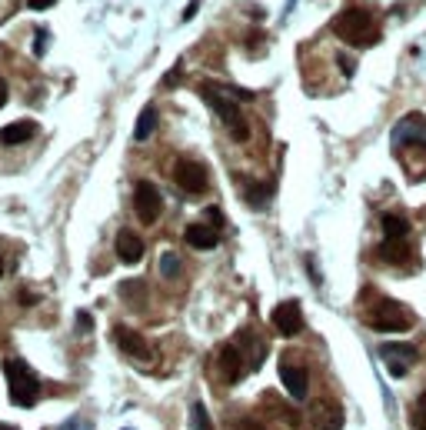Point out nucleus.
Wrapping results in <instances>:
<instances>
[{
    "instance_id": "nucleus-1",
    "label": "nucleus",
    "mask_w": 426,
    "mask_h": 430,
    "mask_svg": "<svg viewBox=\"0 0 426 430\" xmlns=\"http://www.w3.org/2000/svg\"><path fill=\"white\" fill-rule=\"evenodd\" d=\"M200 94H204V100L217 111V117L226 124V131L233 133V140H246V137H250V127H246V120H243V113H240V107H237L233 94H230V87L204 80V84H200Z\"/></svg>"
},
{
    "instance_id": "nucleus-2",
    "label": "nucleus",
    "mask_w": 426,
    "mask_h": 430,
    "mask_svg": "<svg viewBox=\"0 0 426 430\" xmlns=\"http://www.w3.org/2000/svg\"><path fill=\"white\" fill-rule=\"evenodd\" d=\"M333 34L340 40L353 44V47H370V44L380 40V30H376V24H373L370 10H363V7L343 10V14L333 20Z\"/></svg>"
},
{
    "instance_id": "nucleus-3",
    "label": "nucleus",
    "mask_w": 426,
    "mask_h": 430,
    "mask_svg": "<svg viewBox=\"0 0 426 430\" xmlns=\"http://www.w3.org/2000/svg\"><path fill=\"white\" fill-rule=\"evenodd\" d=\"M3 374H7V384H10V397H14V404L17 407H34L37 404V393H40V380L37 374L17 360V357H10L7 364H3Z\"/></svg>"
},
{
    "instance_id": "nucleus-4",
    "label": "nucleus",
    "mask_w": 426,
    "mask_h": 430,
    "mask_svg": "<svg viewBox=\"0 0 426 430\" xmlns=\"http://www.w3.org/2000/svg\"><path fill=\"white\" fill-rule=\"evenodd\" d=\"M409 324H413L409 314L396 300H380L370 310V327L380 334H403V330H409Z\"/></svg>"
},
{
    "instance_id": "nucleus-5",
    "label": "nucleus",
    "mask_w": 426,
    "mask_h": 430,
    "mask_svg": "<svg viewBox=\"0 0 426 430\" xmlns=\"http://www.w3.org/2000/svg\"><path fill=\"white\" fill-rule=\"evenodd\" d=\"M160 190L153 187L150 180H140L137 190H133V210H137V217L144 221V224H157V217H160Z\"/></svg>"
},
{
    "instance_id": "nucleus-6",
    "label": "nucleus",
    "mask_w": 426,
    "mask_h": 430,
    "mask_svg": "<svg viewBox=\"0 0 426 430\" xmlns=\"http://www.w3.org/2000/svg\"><path fill=\"white\" fill-rule=\"evenodd\" d=\"M270 320H273V327H277L283 337H297L300 330H303V310H300L297 300H283V303H277L273 314H270Z\"/></svg>"
},
{
    "instance_id": "nucleus-7",
    "label": "nucleus",
    "mask_w": 426,
    "mask_h": 430,
    "mask_svg": "<svg viewBox=\"0 0 426 430\" xmlns=\"http://www.w3.org/2000/svg\"><path fill=\"white\" fill-rule=\"evenodd\" d=\"M173 180H177V187L186 190L190 197H193V194H204L206 190V167L204 164H197V160H180L177 170H173Z\"/></svg>"
},
{
    "instance_id": "nucleus-8",
    "label": "nucleus",
    "mask_w": 426,
    "mask_h": 430,
    "mask_svg": "<svg viewBox=\"0 0 426 430\" xmlns=\"http://www.w3.org/2000/svg\"><path fill=\"white\" fill-rule=\"evenodd\" d=\"M380 357L387 360V371L393 377H407L409 364L416 360V347H413V344H383V347H380Z\"/></svg>"
},
{
    "instance_id": "nucleus-9",
    "label": "nucleus",
    "mask_w": 426,
    "mask_h": 430,
    "mask_svg": "<svg viewBox=\"0 0 426 430\" xmlns=\"http://www.w3.org/2000/svg\"><path fill=\"white\" fill-rule=\"evenodd\" d=\"M280 380H283V387H287V393L293 397V400H307V391H310V377H307V371L300 367V364H293V360H280Z\"/></svg>"
},
{
    "instance_id": "nucleus-10",
    "label": "nucleus",
    "mask_w": 426,
    "mask_h": 430,
    "mask_svg": "<svg viewBox=\"0 0 426 430\" xmlns=\"http://www.w3.org/2000/svg\"><path fill=\"white\" fill-rule=\"evenodd\" d=\"M113 340H117V347L124 350L127 357H133V360H150L153 357V350H150V344L144 340V334H137V330H130V327H113Z\"/></svg>"
},
{
    "instance_id": "nucleus-11",
    "label": "nucleus",
    "mask_w": 426,
    "mask_h": 430,
    "mask_svg": "<svg viewBox=\"0 0 426 430\" xmlns=\"http://www.w3.org/2000/svg\"><path fill=\"white\" fill-rule=\"evenodd\" d=\"M396 144H426V120L420 113H407L396 127H393Z\"/></svg>"
},
{
    "instance_id": "nucleus-12",
    "label": "nucleus",
    "mask_w": 426,
    "mask_h": 430,
    "mask_svg": "<svg viewBox=\"0 0 426 430\" xmlns=\"http://www.w3.org/2000/svg\"><path fill=\"white\" fill-rule=\"evenodd\" d=\"M217 364H220L226 384H237V380L243 377V350L237 347V344H226V347L220 350V357H217Z\"/></svg>"
},
{
    "instance_id": "nucleus-13",
    "label": "nucleus",
    "mask_w": 426,
    "mask_h": 430,
    "mask_svg": "<svg viewBox=\"0 0 426 430\" xmlns=\"http://www.w3.org/2000/svg\"><path fill=\"white\" fill-rule=\"evenodd\" d=\"M117 257L124 263H140L144 257V237L133 230H120L117 234Z\"/></svg>"
},
{
    "instance_id": "nucleus-14",
    "label": "nucleus",
    "mask_w": 426,
    "mask_h": 430,
    "mask_svg": "<svg viewBox=\"0 0 426 430\" xmlns=\"http://www.w3.org/2000/svg\"><path fill=\"white\" fill-rule=\"evenodd\" d=\"M34 124L30 120H14V124H7V127H0V144L3 147H17V144H27L30 137H34Z\"/></svg>"
},
{
    "instance_id": "nucleus-15",
    "label": "nucleus",
    "mask_w": 426,
    "mask_h": 430,
    "mask_svg": "<svg viewBox=\"0 0 426 430\" xmlns=\"http://www.w3.org/2000/svg\"><path fill=\"white\" fill-rule=\"evenodd\" d=\"M184 241L190 243V247H197V250H213V247H217V230L206 224H190L184 230Z\"/></svg>"
},
{
    "instance_id": "nucleus-16",
    "label": "nucleus",
    "mask_w": 426,
    "mask_h": 430,
    "mask_svg": "<svg viewBox=\"0 0 426 430\" xmlns=\"http://www.w3.org/2000/svg\"><path fill=\"white\" fill-rule=\"evenodd\" d=\"M380 224H383L387 241H407V234H409V221H407V217H400V214H383V217H380Z\"/></svg>"
},
{
    "instance_id": "nucleus-17",
    "label": "nucleus",
    "mask_w": 426,
    "mask_h": 430,
    "mask_svg": "<svg viewBox=\"0 0 426 430\" xmlns=\"http://www.w3.org/2000/svg\"><path fill=\"white\" fill-rule=\"evenodd\" d=\"M240 180V177H237ZM243 184V197H246V204L250 207H267V200H270V184H257V180H240Z\"/></svg>"
},
{
    "instance_id": "nucleus-18",
    "label": "nucleus",
    "mask_w": 426,
    "mask_h": 430,
    "mask_svg": "<svg viewBox=\"0 0 426 430\" xmlns=\"http://www.w3.org/2000/svg\"><path fill=\"white\" fill-rule=\"evenodd\" d=\"M376 254H380V257H383L387 263H407V261H409V247H407V241H383Z\"/></svg>"
},
{
    "instance_id": "nucleus-19",
    "label": "nucleus",
    "mask_w": 426,
    "mask_h": 430,
    "mask_svg": "<svg viewBox=\"0 0 426 430\" xmlns=\"http://www.w3.org/2000/svg\"><path fill=\"white\" fill-rule=\"evenodd\" d=\"M153 127H157V111H153V107H144L140 117H137V127H133V140L144 144L150 133H153Z\"/></svg>"
},
{
    "instance_id": "nucleus-20",
    "label": "nucleus",
    "mask_w": 426,
    "mask_h": 430,
    "mask_svg": "<svg viewBox=\"0 0 426 430\" xmlns=\"http://www.w3.org/2000/svg\"><path fill=\"white\" fill-rule=\"evenodd\" d=\"M190 420H193V430H213V420H210V413H206V407L200 400L190 407Z\"/></svg>"
},
{
    "instance_id": "nucleus-21",
    "label": "nucleus",
    "mask_w": 426,
    "mask_h": 430,
    "mask_svg": "<svg viewBox=\"0 0 426 430\" xmlns=\"http://www.w3.org/2000/svg\"><path fill=\"white\" fill-rule=\"evenodd\" d=\"M160 274H164V277H177V274H180V257H177V254H164V257H160Z\"/></svg>"
},
{
    "instance_id": "nucleus-22",
    "label": "nucleus",
    "mask_w": 426,
    "mask_h": 430,
    "mask_svg": "<svg viewBox=\"0 0 426 430\" xmlns=\"http://www.w3.org/2000/svg\"><path fill=\"white\" fill-rule=\"evenodd\" d=\"M413 430H426V391L420 393V400L413 407Z\"/></svg>"
},
{
    "instance_id": "nucleus-23",
    "label": "nucleus",
    "mask_w": 426,
    "mask_h": 430,
    "mask_svg": "<svg viewBox=\"0 0 426 430\" xmlns=\"http://www.w3.org/2000/svg\"><path fill=\"white\" fill-rule=\"evenodd\" d=\"M120 294H124L127 300L140 297V294H144V281H124L120 283Z\"/></svg>"
},
{
    "instance_id": "nucleus-24",
    "label": "nucleus",
    "mask_w": 426,
    "mask_h": 430,
    "mask_svg": "<svg viewBox=\"0 0 426 430\" xmlns=\"http://www.w3.org/2000/svg\"><path fill=\"white\" fill-rule=\"evenodd\" d=\"M47 37H50V30H43V27H40L37 40H34V54H37V57H43V50H47Z\"/></svg>"
},
{
    "instance_id": "nucleus-25",
    "label": "nucleus",
    "mask_w": 426,
    "mask_h": 430,
    "mask_svg": "<svg viewBox=\"0 0 426 430\" xmlns=\"http://www.w3.org/2000/svg\"><path fill=\"white\" fill-rule=\"evenodd\" d=\"M206 221H210V227H213V230H217V227H223L220 207H206Z\"/></svg>"
},
{
    "instance_id": "nucleus-26",
    "label": "nucleus",
    "mask_w": 426,
    "mask_h": 430,
    "mask_svg": "<svg viewBox=\"0 0 426 430\" xmlns=\"http://www.w3.org/2000/svg\"><path fill=\"white\" fill-rule=\"evenodd\" d=\"M336 64H340V71L347 77H353V71H356V64H353V57H347V54H340L336 57Z\"/></svg>"
},
{
    "instance_id": "nucleus-27",
    "label": "nucleus",
    "mask_w": 426,
    "mask_h": 430,
    "mask_svg": "<svg viewBox=\"0 0 426 430\" xmlns=\"http://www.w3.org/2000/svg\"><path fill=\"white\" fill-rule=\"evenodd\" d=\"M90 327H93V317L84 310V314H77V330H84V334H90Z\"/></svg>"
},
{
    "instance_id": "nucleus-28",
    "label": "nucleus",
    "mask_w": 426,
    "mask_h": 430,
    "mask_svg": "<svg viewBox=\"0 0 426 430\" xmlns=\"http://www.w3.org/2000/svg\"><path fill=\"white\" fill-rule=\"evenodd\" d=\"M177 80H180V64H177V67H173V71L164 77V87H167V91H173V87H177Z\"/></svg>"
},
{
    "instance_id": "nucleus-29",
    "label": "nucleus",
    "mask_w": 426,
    "mask_h": 430,
    "mask_svg": "<svg viewBox=\"0 0 426 430\" xmlns=\"http://www.w3.org/2000/svg\"><path fill=\"white\" fill-rule=\"evenodd\" d=\"M57 0H27V7L30 10H47V7H54Z\"/></svg>"
},
{
    "instance_id": "nucleus-30",
    "label": "nucleus",
    "mask_w": 426,
    "mask_h": 430,
    "mask_svg": "<svg viewBox=\"0 0 426 430\" xmlns=\"http://www.w3.org/2000/svg\"><path fill=\"white\" fill-rule=\"evenodd\" d=\"M237 430H267L263 424H257V420H240L237 424Z\"/></svg>"
},
{
    "instance_id": "nucleus-31",
    "label": "nucleus",
    "mask_w": 426,
    "mask_h": 430,
    "mask_svg": "<svg viewBox=\"0 0 426 430\" xmlns=\"http://www.w3.org/2000/svg\"><path fill=\"white\" fill-rule=\"evenodd\" d=\"M20 303H23V307H34V303H37V294H27V290H20Z\"/></svg>"
},
{
    "instance_id": "nucleus-32",
    "label": "nucleus",
    "mask_w": 426,
    "mask_h": 430,
    "mask_svg": "<svg viewBox=\"0 0 426 430\" xmlns=\"http://www.w3.org/2000/svg\"><path fill=\"white\" fill-rule=\"evenodd\" d=\"M197 7H200V0H193V3L186 7V10H184V20H190V17H193V14H197Z\"/></svg>"
},
{
    "instance_id": "nucleus-33",
    "label": "nucleus",
    "mask_w": 426,
    "mask_h": 430,
    "mask_svg": "<svg viewBox=\"0 0 426 430\" xmlns=\"http://www.w3.org/2000/svg\"><path fill=\"white\" fill-rule=\"evenodd\" d=\"M3 104H7V84L0 80V107H3Z\"/></svg>"
},
{
    "instance_id": "nucleus-34",
    "label": "nucleus",
    "mask_w": 426,
    "mask_h": 430,
    "mask_svg": "<svg viewBox=\"0 0 426 430\" xmlns=\"http://www.w3.org/2000/svg\"><path fill=\"white\" fill-rule=\"evenodd\" d=\"M0 430H17V427H10V424H0Z\"/></svg>"
},
{
    "instance_id": "nucleus-35",
    "label": "nucleus",
    "mask_w": 426,
    "mask_h": 430,
    "mask_svg": "<svg viewBox=\"0 0 426 430\" xmlns=\"http://www.w3.org/2000/svg\"><path fill=\"white\" fill-rule=\"evenodd\" d=\"M0 277H3V261H0Z\"/></svg>"
}]
</instances>
